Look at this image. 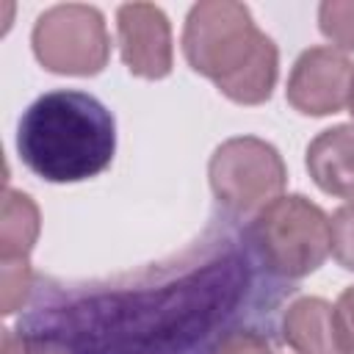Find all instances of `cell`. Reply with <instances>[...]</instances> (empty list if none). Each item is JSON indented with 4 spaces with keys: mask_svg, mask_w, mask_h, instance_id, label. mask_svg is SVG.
I'll list each match as a JSON object with an SVG mask.
<instances>
[{
    "mask_svg": "<svg viewBox=\"0 0 354 354\" xmlns=\"http://www.w3.org/2000/svg\"><path fill=\"white\" fill-rule=\"evenodd\" d=\"M246 285V260L227 252L158 288L102 293L39 313L33 324L44 326L33 332L64 340L75 354H183L238 310Z\"/></svg>",
    "mask_w": 354,
    "mask_h": 354,
    "instance_id": "cell-1",
    "label": "cell"
},
{
    "mask_svg": "<svg viewBox=\"0 0 354 354\" xmlns=\"http://www.w3.org/2000/svg\"><path fill=\"white\" fill-rule=\"evenodd\" d=\"M17 152L22 163L47 183L91 180L113 160V113L88 91H47L22 111Z\"/></svg>",
    "mask_w": 354,
    "mask_h": 354,
    "instance_id": "cell-2",
    "label": "cell"
},
{
    "mask_svg": "<svg viewBox=\"0 0 354 354\" xmlns=\"http://www.w3.org/2000/svg\"><path fill=\"white\" fill-rule=\"evenodd\" d=\"M188 66L213 80L238 105H260L274 94L279 50L263 33L252 11L235 0H202L191 6L183 28Z\"/></svg>",
    "mask_w": 354,
    "mask_h": 354,
    "instance_id": "cell-3",
    "label": "cell"
},
{
    "mask_svg": "<svg viewBox=\"0 0 354 354\" xmlns=\"http://www.w3.org/2000/svg\"><path fill=\"white\" fill-rule=\"evenodd\" d=\"M257 260L282 279H301L332 252L329 216L301 194H282L263 207L246 230Z\"/></svg>",
    "mask_w": 354,
    "mask_h": 354,
    "instance_id": "cell-4",
    "label": "cell"
},
{
    "mask_svg": "<svg viewBox=\"0 0 354 354\" xmlns=\"http://www.w3.org/2000/svg\"><path fill=\"white\" fill-rule=\"evenodd\" d=\"M216 202L232 216H257L282 196L288 169L274 144L257 136H235L216 147L207 163Z\"/></svg>",
    "mask_w": 354,
    "mask_h": 354,
    "instance_id": "cell-5",
    "label": "cell"
},
{
    "mask_svg": "<svg viewBox=\"0 0 354 354\" xmlns=\"http://www.w3.org/2000/svg\"><path fill=\"white\" fill-rule=\"evenodd\" d=\"M30 44L36 61L55 75H100L111 58L105 17L86 3H61L39 14Z\"/></svg>",
    "mask_w": 354,
    "mask_h": 354,
    "instance_id": "cell-6",
    "label": "cell"
},
{
    "mask_svg": "<svg viewBox=\"0 0 354 354\" xmlns=\"http://www.w3.org/2000/svg\"><path fill=\"white\" fill-rule=\"evenodd\" d=\"M351 91L354 61L335 47H310L296 58L285 97L304 116H329L348 105Z\"/></svg>",
    "mask_w": 354,
    "mask_h": 354,
    "instance_id": "cell-7",
    "label": "cell"
},
{
    "mask_svg": "<svg viewBox=\"0 0 354 354\" xmlns=\"http://www.w3.org/2000/svg\"><path fill=\"white\" fill-rule=\"evenodd\" d=\"M119 53L130 75L160 80L174 66L171 25L163 8L152 3H124L116 11Z\"/></svg>",
    "mask_w": 354,
    "mask_h": 354,
    "instance_id": "cell-8",
    "label": "cell"
},
{
    "mask_svg": "<svg viewBox=\"0 0 354 354\" xmlns=\"http://www.w3.org/2000/svg\"><path fill=\"white\" fill-rule=\"evenodd\" d=\"M304 166L324 194L354 199V124L321 130L307 147Z\"/></svg>",
    "mask_w": 354,
    "mask_h": 354,
    "instance_id": "cell-9",
    "label": "cell"
},
{
    "mask_svg": "<svg viewBox=\"0 0 354 354\" xmlns=\"http://www.w3.org/2000/svg\"><path fill=\"white\" fill-rule=\"evenodd\" d=\"M282 337L296 354H346L337 343L332 304L321 296H299L288 304Z\"/></svg>",
    "mask_w": 354,
    "mask_h": 354,
    "instance_id": "cell-10",
    "label": "cell"
},
{
    "mask_svg": "<svg viewBox=\"0 0 354 354\" xmlns=\"http://www.w3.org/2000/svg\"><path fill=\"white\" fill-rule=\"evenodd\" d=\"M39 207L36 202L14 188L3 191L0 210V257L3 260H28L39 238Z\"/></svg>",
    "mask_w": 354,
    "mask_h": 354,
    "instance_id": "cell-11",
    "label": "cell"
},
{
    "mask_svg": "<svg viewBox=\"0 0 354 354\" xmlns=\"http://www.w3.org/2000/svg\"><path fill=\"white\" fill-rule=\"evenodd\" d=\"M318 28L335 50L354 53V0H324L318 6Z\"/></svg>",
    "mask_w": 354,
    "mask_h": 354,
    "instance_id": "cell-12",
    "label": "cell"
},
{
    "mask_svg": "<svg viewBox=\"0 0 354 354\" xmlns=\"http://www.w3.org/2000/svg\"><path fill=\"white\" fill-rule=\"evenodd\" d=\"M0 354H75L64 340L33 329H3Z\"/></svg>",
    "mask_w": 354,
    "mask_h": 354,
    "instance_id": "cell-13",
    "label": "cell"
},
{
    "mask_svg": "<svg viewBox=\"0 0 354 354\" xmlns=\"http://www.w3.org/2000/svg\"><path fill=\"white\" fill-rule=\"evenodd\" d=\"M33 274L28 260H3V315L17 313L30 293Z\"/></svg>",
    "mask_w": 354,
    "mask_h": 354,
    "instance_id": "cell-14",
    "label": "cell"
},
{
    "mask_svg": "<svg viewBox=\"0 0 354 354\" xmlns=\"http://www.w3.org/2000/svg\"><path fill=\"white\" fill-rule=\"evenodd\" d=\"M332 257L346 268L354 271V199L340 205L332 218Z\"/></svg>",
    "mask_w": 354,
    "mask_h": 354,
    "instance_id": "cell-15",
    "label": "cell"
},
{
    "mask_svg": "<svg viewBox=\"0 0 354 354\" xmlns=\"http://www.w3.org/2000/svg\"><path fill=\"white\" fill-rule=\"evenodd\" d=\"M207 354H274V351L268 340L254 329H232L224 337H218V343Z\"/></svg>",
    "mask_w": 354,
    "mask_h": 354,
    "instance_id": "cell-16",
    "label": "cell"
},
{
    "mask_svg": "<svg viewBox=\"0 0 354 354\" xmlns=\"http://www.w3.org/2000/svg\"><path fill=\"white\" fill-rule=\"evenodd\" d=\"M332 321H335L340 348L346 354H354V285L346 288L332 304Z\"/></svg>",
    "mask_w": 354,
    "mask_h": 354,
    "instance_id": "cell-17",
    "label": "cell"
},
{
    "mask_svg": "<svg viewBox=\"0 0 354 354\" xmlns=\"http://www.w3.org/2000/svg\"><path fill=\"white\" fill-rule=\"evenodd\" d=\"M348 111H351V116H354V91H351V100H348Z\"/></svg>",
    "mask_w": 354,
    "mask_h": 354,
    "instance_id": "cell-18",
    "label": "cell"
}]
</instances>
